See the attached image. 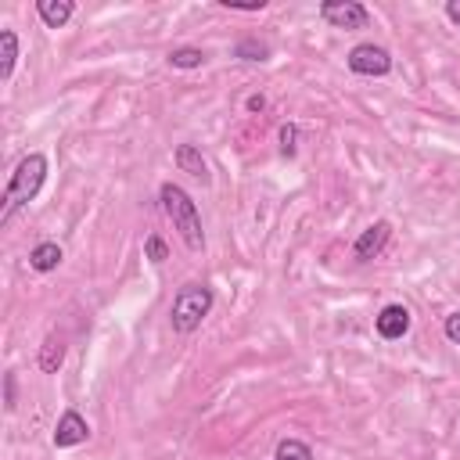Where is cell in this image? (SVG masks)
Segmentation results:
<instances>
[{
  "mask_svg": "<svg viewBox=\"0 0 460 460\" xmlns=\"http://www.w3.org/2000/svg\"><path fill=\"white\" fill-rule=\"evenodd\" d=\"M47 172H50V162H47L43 151H29L14 165V172H11L7 187H4V198H0V226H7L18 208H25L29 201H36V194L47 183Z\"/></svg>",
  "mask_w": 460,
  "mask_h": 460,
  "instance_id": "cell-1",
  "label": "cell"
},
{
  "mask_svg": "<svg viewBox=\"0 0 460 460\" xmlns=\"http://www.w3.org/2000/svg\"><path fill=\"white\" fill-rule=\"evenodd\" d=\"M158 201H162V212L169 216L172 230H176L180 241L187 244V252H205V230H201V212H198L194 198H190L180 183L165 180V183L158 187Z\"/></svg>",
  "mask_w": 460,
  "mask_h": 460,
  "instance_id": "cell-2",
  "label": "cell"
},
{
  "mask_svg": "<svg viewBox=\"0 0 460 460\" xmlns=\"http://www.w3.org/2000/svg\"><path fill=\"white\" fill-rule=\"evenodd\" d=\"M216 305V295L208 284H198V280H187L176 295H172V305H169V323L176 334H194L201 327V320L212 313Z\"/></svg>",
  "mask_w": 460,
  "mask_h": 460,
  "instance_id": "cell-3",
  "label": "cell"
},
{
  "mask_svg": "<svg viewBox=\"0 0 460 460\" xmlns=\"http://www.w3.org/2000/svg\"><path fill=\"white\" fill-rule=\"evenodd\" d=\"M345 65H349V72H356V75L377 79V75H388V72H392V50L381 47V43H356V47L345 54Z\"/></svg>",
  "mask_w": 460,
  "mask_h": 460,
  "instance_id": "cell-4",
  "label": "cell"
},
{
  "mask_svg": "<svg viewBox=\"0 0 460 460\" xmlns=\"http://www.w3.org/2000/svg\"><path fill=\"white\" fill-rule=\"evenodd\" d=\"M320 18L331 29H367L370 11L359 0H323L320 4Z\"/></svg>",
  "mask_w": 460,
  "mask_h": 460,
  "instance_id": "cell-5",
  "label": "cell"
},
{
  "mask_svg": "<svg viewBox=\"0 0 460 460\" xmlns=\"http://www.w3.org/2000/svg\"><path fill=\"white\" fill-rule=\"evenodd\" d=\"M90 438V424H86V417L79 413V410H61V417H58V424H54V431H50V442H54V449H72V446H83Z\"/></svg>",
  "mask_w": 460,
  "mask_h": 460,
  "instance_id": "cell-6",
  "label": "cell"
},
{
  "mask_svg": "<svg viewBox=\"0 0 460 460\" xmlns=\"http://www.w3.org/2000/svg\"><path fill=\"white\" fill-rule=\"evenodd\" d=\"M410 323H413V316H410V309H406L402 302H388V305H381V313L374 316V331H377L381 341H399V338H406V334H410Z\"/></svg>",
  "mask_w": 460,
  "mask_h": 460,
  "instance_id": "cell-7",
  "label": "cell"
},
{
  "mask_svg": "<svg viewBox=\"0 0 460 460\" xmlns=\"http://www.w3.org/2000/svg\"><path fill=\"white\" fill-rule=\"evenodd\" d=\"M388 237H392V223H388V219H374V223H370L367 230H359V237L352 241V259H356V262L377 259V255L385 252Z\"/></svg>",
  "mask_w": 460,
  "mask_h": 460,
  "instance_id": "cell-8",
  "label": "cell"
},
{
  "mask_svg": "<svg viewBox=\"0 0 460 460\" xmlns=\"http://www.w3.org/2000/svg\"><path fill=\"white\" fill-rule=\"evenodd\" d=\"M172 162H176V169H180V172L194 176L201 187H205V183H212L208 162L201 158V147H198V144H176V151H172Z\"/></svg>",
  "mask_w": 460,
  "mask_h": 460,
  "instance_id": "cell-9",
  "label": "cell"
},
{
  "mask_svg": "<svg viewBox=\"0 0 460 460\" xmlns=\"http://www.w3.org/2000/svg\"><path fill=\"white\" fill-rule=\"evenodd\" d=\"M36 14L47 29H65L68 18L75 14V4L72 0H36Z\"/></svg>",
  "mask_w": 460,
  "mask_h": 460,
  "instance_id": "cell-10",
  "label": "cell"
},
{
  "mask_svg": "<svg viewBox=\"0 0 460 460\" xmlns=\"http://www.w3.org/2000/svg\"><path fill=\"white\" fill-rule=\"evenodd\" d=\"M61 363H65V338L50 331V334L43 338L40 352H36V367H40L43 374H58V370H61Z\"/></svg>",
  "mask_w": 460,
  "mask_h": 460,
  "instance_id": "cell-11",
  "label": "cell"
},
{
  "mask_svg": "<svg viewBox=\"0 0 460 460\" xmlns=\"http://www.w3.org/2000/svg\"><path fill=\"white\" fill-rule=\"evenodd\" d=\"M61 259H65V252H61L58 241H40V244L29 252V266H32L36 273H54V270L61 266Z\"/></svg>",
  "mask_w": 460,
  "mask_h": 460,
  "instance_id": "cell-12",
  "label": "cell"
},
{
  "mask_svg": "<svg viewBox=\"0 0 460 460\" xmlns=\"http://www.w3.org/2000/svg\"><path fill=\"white\" fill-rule=\"evenodd\" d=\"M14 65H18V32L0 29V83H11Z\"/></svg>",
  "mask_w": 460,
  "mask_h": 460,
  "instance_id": "cell-13",
  "label": "cell"
},
{
  "mask_svg": "<svg viewBox=\"0 0 460 460\" xmlns=\"http://www.w3.org/2000/svg\"><path fill=\"white\" fill-rule=\"evenodd\" d=\"M165 61H169V68L190 72V68H201V65H205V50H201V47H172Z\"/></svg>",
  "mask_w": 460,
  "mask_h": 460,
  "instance_id": "cell-14",
  "label": "cell"
},
{
  "mask_svg": "<svg viewBox=\"0 0 460 460\" xmlns=\"http://www.w3.org/2000/svg\"><path fill=\"white\" fill-rule=\"evenodd\" d=\"M273 460H316L313 456V449H309V442H302V438H280L277 442V449H273Z\"/></svg>",
  "mask_w": 460,
  "mask_h": 460,
  "instance_id": "cell-15",
  "label": "cell"
},
{
  "mask_svg": "<svg viewBox=\"0 0 460 460\" xmlns=\"http://www.w3.org/2000/svg\"><path fill=\"white\" fill-rule=\"evenodd\" d=\"M270 54H273L270 43L259 40V36H248V40H241V43L234 47V58H241V61H266Z\"/></svg>",
  "mask_w": 460,
  "mask_h": 460,
  "instance_id": "cell-16",
  "label": "cell"
},
{
  "mask_svg": "<svg viewBox=\"0 0 460 460\" xmlns=\"http://www.w3.org/2000/svg\"><path fill=\"white\" fill-rule=\"evenodd\" d=\"M277 147H280L284 158H291V155L298 151V126H295V122H284V126L277 129Z\"/></svg>",
  "mask_w": 460,
  "mask_h": 460,
  "instance_id": "cell-17",
  "label": "cell"
},
{
  "mask_svg": "<svg viewBox=\"0 0 460 460\" xmlns=\"http://www.w3.org/2000/svg\"><path fill=\"white\" fill-rule=\"evenodd\" d=\"M144 259L155 262V266H162V262L169 259V244H165L158 234H147V237H144Z\"/></svg>",
  "mask_w": 460,
  "mask_h": 460,
  "instance_id": "cell-18",
  "label": "cell"
},
{
  "mask_svg": "<svg viewBox=\"0 0 460 460\" xmlns=\"http://www.w3.org/2000/svg\"><path fill=\"white\" fill-rule=\"evenodd\" d=\"M4 410H7V413L18 410V377H14V370L4 374Z\"/></svg>",
  "mask_w": 460,
  "mask_h": 460,
  "instance_id": "cell-19",
  "label": "cell"
},
{
  "mask_svg": "<svg viewBox=\"0 0 460 460\" xmlns=\"http://www.w3.org/2000/svg\"><path fill=\"white\" fill-rule=\"evenodd\" d=\"M442 334H446L453 345H460V309H453V313L442 320Z\"/></svg>",
  "mask_w": 460,
  "mask_h": 460,
  "instance_id": "cell-20",
  "label": "cell"
},
{
  "mask_svg": "<svg viewBox=\"0 0 460 460\" xmlns=\"http://www.w3.org/2000/svg\"><path fill=\"white\" fill-rule=\"evenodd\" d=\"M219 7H226V11H241V14H255V11H262V7H266V0H252V4H237V0H219Z\"/></svg>",
  "mask_w": 460,
  "mask_h": 460,
  "instance_id": "cell-21",
  "label": "cell"
},
{
  "mask_svg": "<svg viewBox=\"0 0 460 460\" xmlns=\"http://www.w3.org/2000/svg\"><path fill=\"white\" fill-rule=\"evenodd\" d=\"M244 108H248V111L255 115V111H262V108H266V97H262V93H248V101H244Z\"/></svg>",
  "mask_w": 460,
  "mask_h": 460,
  "instance_id": "cell-22",
  "label": "cell"
},
{
  "mask_svg": "<svg viewBox=\"0 0 460 460\" xmlns=\"http://www.w3.org/2000/svg\"><path fill=\"white\" fill-rule=\"evenodd\" d=\"M446 18H449L453 25H460V0H449V4H446Z\"/></svg>",
  "mask_w": 460,
  "mask_h": 460,
  "instance_id": "cell-23",
  "label": "cell"
}]
</instances>
